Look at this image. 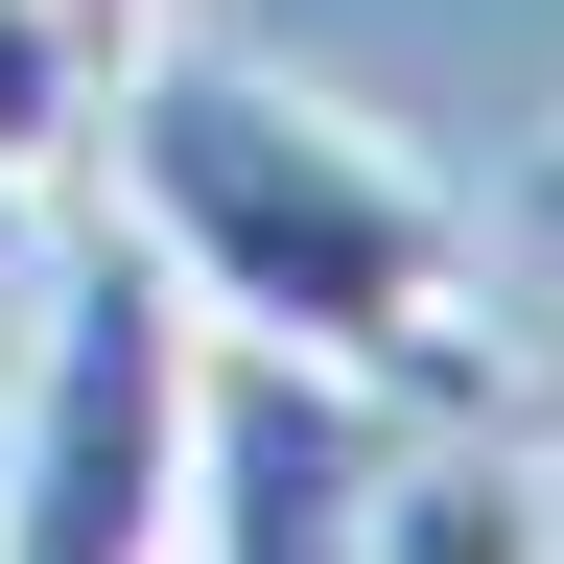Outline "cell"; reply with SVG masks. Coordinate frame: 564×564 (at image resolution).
<instances>
[{"label":"cell","mask_w":564,"mask_h":564,"mask_svg":"<svg viewBox=\"0 0 564 564\" xmlns=\"http://www.w3.org/2000/svg\"><path fill=\"white\" fill-rule=\"evenodd\" d=\"M188 400H212V329L188 282L47 212V282H24V423H0V564H188Z\"/></svg>","instance_id":"2"},{"label":"cell","mask_w":564,"mask_h":564,"mask_svg":"<svg viewBox=\"0 0 564 564\" xmlns=\"http://www.w3.org/2000/svg\"><path fill=\"white\" fill-rule=\"evenodd\" d=\"M541 236H564V165H541Z\"/></svg>","instance_id":"8"},{"label":"cell","mask_w":564,"mask_h":564,"mask_svg":"<svg viewBox=\"0 0 564 564\" xmlns=\"http://www.w3.org/2000/svg\"><path fill=\"white\" fill-rule=\"evenodd\" d=\"M95 70H118V47L70 24V0H0V165H47V188L95 165Z\"/></svg>","instance_id":"5"},{"label":"cell","mask_w":564,"mask_h":564,"mask_svg":"<svg viewBox=\"0 0 564 564\" xmlns=\"http://www.w3.org/2000/svg\"><path fill=\"white\" fill-rule=\"evenodd\" d=\"M95 212L188 282V329L236 352H306L352 400H494V236L423 188V141H377L306 70H236V47H118L95 70Z\"/></svg>","instance_id":"1"},{"label":"cell","mask_w":564,"mask_h":564,"mask_svg":"<svg viewBox=\"0 0 564 564\" xmlns=\"http://www.w3.org/2000/svg\"><path fill=\"white\" fill-rule=\"evenodd\" d=\"M47 282V165H0V306Z\"/></svg>","instance_id":"6"},{"label":"cell","mask_w":564,"mask_h":564,"mask_svg":"<svg viewBox=\"0 0 564 564\" xmlns=\"http://www.w3.org/2000/svg\"><path fill=\"white\" fill-rule=\"evenodd\" d=\"M377 423H400V400H352V377H306V352H236V329H212V400H188V564H352V518H377Z\"/></svg>","instance_id":"3"},{"label":"cell","mask_w":564,"mask_h":564,"mask_svg":"<svg viewBox=\"0 0 564 564\" xmlns=\"http://www.w3.org/2000/svg\"><path fill=\"white\" fill-rule=\"evenodd\" d=\"M70 24H95V47H165V0H70Z\"/></svg>","instance_id":"7"},{"label":"cell","mask_w":564,"mask_h":564,"mask_svg":"<svg viewBox=\"0 0 564 564\" xmlns=\"http://www.w3.org/2000/svg\"><path fill=\"white\" fill-rule=\"evenodd\" d=\"M352 564H564V447H518L494 400L377 423V518H352Z\"/></svg>","instance_id":"4"}]
</instances>
